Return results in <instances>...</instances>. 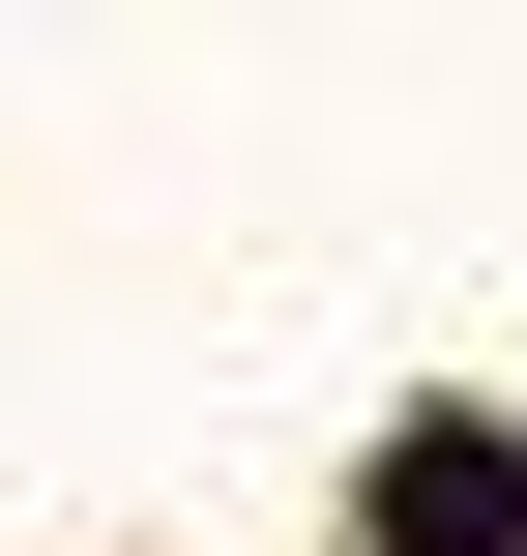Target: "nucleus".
I'll return each mask as SVG.
<instances>
[{"label": "nucleus", "mask_w": 527, "mask_h": 556, "mask_svg": "<svg viewBox=\"0 0 527 556\" xmlns=\"http://www.w3.org/2000/svg\"><path fill=\"white\" fill-rule=\"evenodd\" d=\"M381 556H527V440L499 410H411L381 440Z\"/></svg>", "instance_id": "f257e3e1"}]
</instances>
